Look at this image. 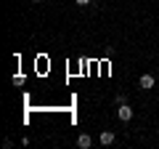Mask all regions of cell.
Returning <instances> with one entry per match:
<instances>
[{
  "instance_id": "cell-1",
  "label": "cell",
  "mask_w": 159,
  "mask_h": 149,
  "mask_svg": "<svg viewBox=\"0 0 159 149\" xmlns=\"http://www.w3.org/2000/svg\"><path fill=\"white\" fill-rule=\"evenodd\" d=\"M157 85V77H154V74H141V80H138V88H141V91H151V88Z\"/></svg>"
},
{
  "instance_id": "cell-2",
  "label": "cell",
  "mask_w": 159,
  "mask_h": 149,
  "mask_svg": "<svg viewBox=\"0 0 159 149\" xmlns=\"http://www.w3.org/2000/svg\"><path fill=\"white\" fill-rule=\"evenodd\" d=\"M117 117H119L122 123H130V120H133V109L127 107V101H125V104H119V107H117Z\"/></svg>"
},
{
  "instance_id": "cell-3",
  "label": "cell",
  "mask_w": 159,
  "mask_h": 149,
  "mask_svg": "<svg viewBox=\"0 0 159 149\" xmlns=\"http://www.w3.org/2000/svg\"><path fill=\"white\" fill-rule=\"evenodd\" d=\"M77 147L80 149H90L93 147V138L88 136V133H80V136H77Z\"/></svg>"
},
{
  "instance_id": "cell-4",
  "label": "cell",
  "mask_w": 159,
  "mask_h": 149,
  "mask_svg": "<svg viewBox=\"0 0 159 149\" xmlns=\"http://www.w3.org/2000/svg\"><path fill=\"white\" fill-rule=\"evenodd\" d=\"M114 138H117V136H114L111 131H101V138H98V141H101V147H111Z\"/></svg>"
},
{
  "instance_id": "cell-5",
  "label": "cell",
  "mask_w": 159,
  "mask_h": 149,
  "mask_svg": "<svg viewBox=\"0 0 159 149\" xmlns=\"http://www.w3.org/2000/svg\"><path fill=\"white\" fill-rule=\"evenodd\" d=\"M13 83L16 85H24V74H13Z\"/></svg>"
},
{
  "instance_id": "cell-6",
  "label": "cell",
  "mask_w": 159,
  "mask_h": 149,
  "mask_svg": "<svg viewBox=\"0 0 159 149\" xmlns=\"http://www.w3.org/2000/svg\"><path fill=\"white\" fill-rule=\"evenodd\" d=\"M114 101H117V104H125L127 99H125V93H117V96H114Z\"/></svg>"
},
{
  "instance_id": "cell-7",
  "label": "cell",
  "mask_w": 159,
  "mask_h": 149,
  "mask_svg": "<svg viewBox=\"0 0 159 149\" xmlns=\"http://www.w3.org/2000/svg\"><path fill=\"white\" fill-rule=\"evenodd\" d=\"M77 6H90V0H74Z\"/></svg>"
},
{
  "instance_id": "cell-8",
  "label": "cell",
  "mask_w": 159,
  "mask_h": 149,
  "mask_svg": "<svg viewBox=\"0 0 159 149\" xmlns=\"http://www.w3.org/2000/svg\"><path fill=\"white\" fill-rule=\"evenodd\" d=\"M34 3H43V0H34Z\"/></svg>"
}]
</instances>
